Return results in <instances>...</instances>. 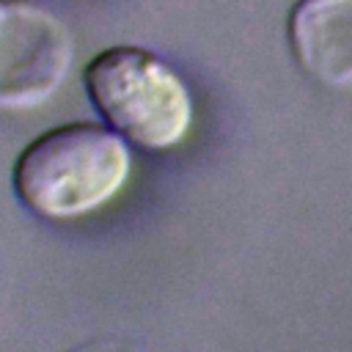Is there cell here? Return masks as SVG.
<instances>
[{"label": "cell", "instance_id": "cell-2", "mask_svg": "<svg viewBox=\"0 0 352 352\" xmlns=\"http://www.w3.org/2000/svg\"><path fill=\"white\" fill-rule=\"evenodd\" d=\"M82 88L102 121L146 151L179 146L192 126V96L182 74L160 55L118 44L82 69Z\"/></svg>", "mask_w": 352, "mask_h": 352}, {"label": "cell", "instance_id": "cell-1", "mask_svg": "<svg viewBox=\"0 0 352 352\" xmlns=\"http://www.w3.org/2000/svg\"><path fill=\"white\" fill-rule=\"evenodd\" d=\"M132 173L126 140L107 124L69 121L33 138L16 157L19 204L44 220H74L110 204Z\"/></svg>", "mask_w": 352, "mask_h": 352}, {"label": "cell", "instance_id": "cell-5", "mask_svg": "<svg viewBox=\"0 0 352 352\" xmlns=\"http://www.w3.org/2000/svg\"><path fill=\"white\" fill-rule=\"evenodd\" d=\"M66 352H146L140 349L135 341L129 338H118V336H99V338H88L82 344H74Z\"/></svg>", "mask_w": 352, "mask_h": 352}, {"label": "cell", "instance_id": "cell-3", "mask_svg": "<svg viewBox=\"0 0 352 352\" xmlns=\"http://www.w3.org/2000/svg\"><path fill=\"white\" fill-rule=\"evenodd\" d=\"M69 28L38 3L0 0V110L22 113L58 94L72 72Z\"/></svg>", "mask_w": 352, "mask_h": 352}, {"label": "cell", "instance_id": "cell-4", "mask_svg": "<svg viewBox=\"0 0 352 352\" xmlns=\"http://www.w3.org/2000/svg\"><path fill=\"white\" fill-rule=\"evenodd\" d=\"M297 66L327 88L352 85V0H297L286 22Z\"/></svg>", "mask_w": 352, "mask_h": 352}]
</instances>
